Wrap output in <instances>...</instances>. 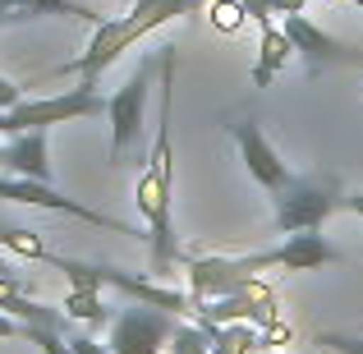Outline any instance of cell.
<instances>
[{
  "label": "cell",
  "instance_id": "cell-1",
  "mask_svg": "<svg viewBox=\"0 0 363 354\" xmlns=\"http://www.w3.org/2000/svg\"><path fill=\"white\" fill-rule=\"evenodd\" d=\"M161 116H157V143L147 152L138 184H133V203H138L143 221H147V248H152V276H166L179 258L175 244V221H170V203H175V148H170V111H175V51L161 55Z\"/></svg>",
  "mask_w": 363,
  "mask_h": 354
},
{
  "label": "cell",
  "instance_id": "cell-2",
  "mask_svg": "<svg viewBox=\"0 0 363 354\" xmlns=\"http://www.w3.org/2000/svg\"><path fill=\"white\" fill-rule=\"evenodd\" d=\"M198 9H203V5H194V0H133L129 14H120V18H101V23L92 28L88 51H83L79 60L60 65V74H79L83 83H97V74H101V70H111V65H116L133 42H143L147 33L166 28L170 18H189V14H198Z\"/></svg>",
  "mask_w": 363,
  "mask_h": 354
},
{
  "label": "cell",
  "instance_id": "cell-3",
  "mask_svg": "<svg viewBox=\"0 0 363 354\" xmlns=\"http://www.w3.org/2000/svg\"><path fill=\"white\" fill-rule=\"evenodd\" d=\"M257 272H272V267H267V248H257V253H235V258L230 253L189 258V294H194L198 304L225 299V294L253 285Z\"/></svg>",
  "mask_w": 363,
  "mask_h": 354
},
{
  "label": "cell",
  "instance_id": "cell-4",
  "mask_svg": "<svg viewBox=\"0 0 363 354\" xmlns=\"http://www.w3.org/2000/svg\"><path fill=\"white\" fill-rule=\"evenodd\" d=\"M345 207V194H340L336 179H294L285 194H276V231L281 235H299V231H322L327 216H336Z\"/></svg>",
  "mask_w": 363,
  "mask_h": 354
},
{
  "label": "cell",
  "instance_id": "cell-5",
  "mask_svg": "<svg viewBox=\"0 0 363 354\" xmlns=\"http://www.w3.org/2000/svg\"><path fill=\"white\" fill-rule=\"evenodd\" d=\"M179 322L184 318H175V313H166V309L129 304V309L111 313L106 350L111 354H166V345H170V336H175Z\"/></svg>",
  "mask_w": 363,
  "mask_h": 354
},
{
  "label": "cell",
  "instance_id": "cell-6",
  "mask_svg": "<svg viewBox=\"0 0 363 354\" xmlns=\"http://www.w3.org/2000/svg\"><path fill=\"white\" fill-rule=\"evenodd\" d=\"M106 101L92 83H79V88L60 92V97H23L14 111H5V133H28V129H51V124L65 120H83V116H101Z\"/></svg>",
  "mask_w": 363,
  "mask_h": 354
},
{
  "label": "cell",
  "instance_id": "cell-7",
  "mask_svg": "<svg viewBox=\"0 0 363 354\" xmlns=\"http://www.w3.org/2000/svg\"><path fill=\"white\" fill-rule=\"evenodd\" d=\"M147 92H152V60H143L138 70L124 79V88L106 101V116H111V161H116V166H120V157L138 143V133H143Z\"/></svg>",
  "mask_w": 363,
  "mask_h": 354
},
{
  "label": "cell",
  "instance_id": "cell-8",
  "mask_svg": "<svg viewBox=\"0 0 363 354\" xmlns=\"http://www.w3.org/2000/svg\"><path fill=\"white\" fill-rule=\"evenodd\" d=\"M230 138H235V148H240V161L248 166V175H253L267 194H285V189L294 184L290 166H285L281 152L267 143V133H262V124H257V120H235L230 124Z\"/></svg>",
  "mask_w": 363,
  "mask_h": 354
},
{
  "label": "cell",
  "instance_id": "cell-9",
  "mask_svg": "<svg viewBox=\"0 0 363 354\" xmlns=\"http://www.w3.org/2000/svg\"><path fill=\"white\" fill-rule=\"evenodd\" d=\"M0 198H5V203H23V207H46V212H60V216H79V221L101 226V231H116V235H133V226H124V221H116V216H106V212H92V207L55 194L51 184H37V179H18V175L0 179Z\"/></svg>",
  "mask_w": 363,
  "mask_h": 354
},
{
  "label": "cell",
  "instance_id": "cell-10",
  "mask_svg": "<svg viewBox=\"0 0 363 354\" xmlns=\"http://www.w3.org/2000/svg\"><path fill=\"white\" fill-rule=\"evenodd\" d=\"M285 37H290L294 55L308 65V74H322V70H336V65H354L359 51H350L345 42H336L331 33H322L313 18L303 14H285Z\"/></svg>",
  "mask_w": 363,
  "mask_h": 354
},
{
  "label": "cell",
  "instance_id": "cell-11",
  "mask_svg": "<svg viewBox=\"0 0 363 354\" xmlns=\"http://www.w3.org/2000/svg\"><path fill=\"white\" fill-rule=\"evenodd\" d=\"M0 166L18 179H37L51 184V152H46V129H28L14 133L9 143H0Z\"/></svg>",
  "mask_w": 363,
  "mask_h": 354
},
{
  "label": "cell",
  "instance_id": "cell-12",
  "mask_svg": "<svg viewBox=\"0 0 363 354\" xmlns=\"http://www.w3.org/2000/svg\"><path fill=\"white\" fill-rule=\"evenodd\" d=\"M327 262H336V248L313 231H299V235L285 239V244L267 248V267H285V272H318Z\"/></svg>",
  "mask_w": 363,
  "mask_h": 354
},
{
  "label": "cell",
  "instance_id": "cell-13",
  "mask_svg": "<svg viewBox=\"0 0 363 354\" xmlns=\"http://www.w3.org/2000/svg\"><path fill=\"white\" fill-rule=\"evenodd\" d=\"M294 55L285 28L262 23V42H257V65H253V88H272V79L285 70V60Z\"/></svg>",
  "mask_w": 363,
  "mask_h": 354
},
{
  "label": "cell",
  "instance_id": "cell-14",
  "mask_svg": "<svg viewBox=\"0 0 363 354\" xmlns=\"http://www.w3.org/2000/svg\"><path fill=\"white\" fill-rule=\"evenodd\" d=\"M18 18H74V23H88V28L101 23V14L83 0H18L5 23H18Z\"/></svg>",
  "mask_w": 363,
  "mask_h": 354
},
{
  "label": "cell",
  "instance_id": "cell-15",
  "mask_svg": "<svg viewBox=\"0 0 363 354\" xmlns=\"http://www.w3.org/2000/svg\"><path fill=\"white\" fill-rule=\"evenodd\" d=\"M212 336V354H262L267 341H262V327L253 322H221V327H207Z\"/></svg>",
  "mask_w": 363,
  "mask_h": 354
},
{
  "label": "cell",
  "instance_id": "cell-16",
  "mask_svg": "<svg viewBox=\"0 0 363 354\" xmlns=\"http://www.w3.org/2000/svg\"><path fill=\"white\" fill-rule=\"evenodd\" d=\"M60 309H65L69 322H83V327H101V322H111V309H106V299H101V290H69Z\"/></svg>",
  "mask_w": 363,
  "mask_h": 354
},
{
  "label": "cell",
  "instance_id": "cell-17",
  "mask_svg": "<svg viewBox=\"0 0 363 354\" xmlns=\"http://www.w3.org/2000/svg\"><path fill=\"white\" fill-rule=\"evenodd\" d=\"M0 248H9V253H18V258H33V262H46V258H51V248H46L42 235L28 231V226H9V221H0Z\"/></svg>",
  "mask_w": 363,
  "mask_h": 354
},
{
  "label": "cell",
  "instance_id": "cell-18",
  "mask_svg": "<svg viewBox=\"0 0 363 354\" xmlns=\"http://www.w3.org/2000/svg\"><path fill=\"white\" fill-rule=\"evenodd\" d=\"M166 354H212V336H207V327H198V322H179Z\"/></svg>",
  "mask_w": 363,
  "mask_h": 354
},
{
  "label": "cell",
  "instance_id": "cell-19",
  "mask_svg": "<svg viewBox=\"0 0 363 354\" xmlns=\"http://www.w3.org/2000/svg\"><path fill=\"white\" fill-rule=\"evenodd\" d=\"M23 341H33V345L42 350V354H74V350H69V341H65L55 327H28V322H23Z\"/></svg>",
  "mask_w": 363,
  "mask_h": 354
},
{
  "label": "cell",
  "instance_id": "cell-20",
  "mask_svg": "<svg viewBox=\"0 0 363 354\" xmlns=\"http://www.w3.org/2000/svg\"><path fill=\"white\" fill-rule=\"evenodd\" d=\"M207 9H212V23L221 28V33H235V28H240L244 18H248L240 0H212V5H207Z\"/></svg>",
  "mask_w": 363,
  "mask_h": 354
},
{
  "label": "cell",
  "instance_id": "cell-21",
  "mask_svg": "<svg viewBox=\"0 0 363 354\" xmlns=\"http://www.w3.org/2000/svg\"><path fill=\"white\" fill-rule=\"evenodd\" d=\"M318 345L331 354H363V336H345V331H318Z\"/></svg>",
  "mask_w": 363,
  "mask_h": 354
},
{
  "label": "cell",
  "instance_id": "cell-22",
  "mask_svg": "<svg viewBox=\"0 0 363 354\" xmlns=\"http://www.w3.org/2000/svg\"><path fill=\"white\" fill-rule=\"evenodd\" d=\"M240 5H244V14L253 18L257 28H262V23H272V18H276V14H272V0H240Z\"/></svg>",
  "mask_w": 363,
  "mask_h": 354
},
{
  "label": "cell",
  "instance_id": "cell-23",
  "mask_svg": "<svg viewBox=\"0 0 363 354\" xmlns=\"http://www.w3.org/2000/svg\"><path fill=\"white\" fill-rule=\"evenodd\" d=\"M18 101H23V88H18L14 79H5V74H0V111H14Z\"/></svg>",
  "mask_w": 363,
  "mask_h": 354
},
{
  "label": "cell",
  "instance_id": "cell-24",
  "mask_svg": "<svg viewBox=\"0 0 363 354\" xmlns=\"http://www.w3.org/2000/svg\"><path fill=\"white\" fill-rule=\"evenodd\" d=\"M0 285H14V290H28V281H23V272H18L14 262H9L5 253H0Z\"/></svg>",
  "mask_w": 363,
  "mask_h": 354
},
{
  "label": "cell",
  "instance_id": "cell-25",
  "mask_svg": "<svg viewBox=\"0 0 363 354\" xmlns=\"http://www.w3.org/2000/svg\"><path fill=\"white\" fill-rule=\"evenodd\" d=\"M69 350H74V354H111L106 345H101V341L83 336V331H79V336H69Z\"/></svg>",
  "mask_w": 363,
  "mask_h": 354
},
{
  "label": "cell",
  "instance_id": "cell-26",
  "mask_svg": "<svg viewBox=\"0 0 363 354\" xmlns=\"http://www.w3.org/2000/svg\"><path fill=\"white\" fill-rule=\"evenodd\" d=\"M308 0H272V14H303Z\"/></svg>",
  "mask_w": 363,
  "mask_h": 354
},
{
  "label": "cell",
  "instance_id": "cell-27",
  "mask_svg": "<svg viewBox=\"0 0 363 354\" xmlns=\"http://www.w3.org/2000/svg\"><path fill=\"white\" fill-rule=\"evenodd\" d=\"M5 336H23V322L9 318V313H0V341H5Z\"/></svg>",
  "mask_w": 363,
  "mask_h": 354
},
{
  "label": "cell",
  "instance_id": "cell-28",
  "mask_svg": "<svg viewBox=\"0 0 363 354\" xmlns=\"http://www.w3.org/2000/svg\"><path fill=\"white\" fill-rule=\"evenodd\" d=\"M345 212H354L363 221V194H345Z\"/></svg>",
  "mask_w": 363,
  "mask_h": 354
},
{
  "label": "cell",
  "instance_id": "cell-29",
  "mask_svg": "<svg viewBox=\"0 0 363 354\" xmlns=\"http://www.w3.org/2000/svg\"><path fill=\"white\" fill-rule=\"evenodd\" d=\"M14 5H18V0H0V9H5V18L14 14Z\"/></svg>",
  "mask_w": 363,
  "mask_h": 354
},
{
  "label": "cell",
  "instance_id": "cell-30",
  "mask_svg": "<svg viewBox=\"0 0 363 354\" xmlns=\"http://www.w3.org/2000/svg\"><path fill=\"white\" fill-rule=\"evenodd\" d=\"M0 133H5V111H0Z\"/></svg>",
  "mask_w": 363,
  "mask_h": 354
},
{
  "label": "cell",
  "instance_id": "cell-31",
  "mask_svg": "<svg viewBox=\"0 0 363 354\" xmlns=\"http://www.w3.org/2000/svg\"><path fill=\"white\" fill-rule=\"evenodd\" d=\"M194 5H212V0H194Z\"/></svg>",
  "mask_w": 363,
  "mask_h": 354
},
{
  "label": "cell",
  "instance_id": "cell-32",
  "mask_svg": "<svg viewBox=\"0 0 363 354\" xmlns=\"http://www.w3.org/2000/svg\"><path fill=\"white\" fill-rule=\"evenodd\" d=\"M262 354H281V350H262Z\"/></svg>",
  "mask_w": 363,
  "mask_h": 354
},
{
  "label": "cell",
  "instance_id": "cell-33",
  "mask_svg": "<svg viewBox=\"0 0 363 354\" xmlns=\"http://www.w3.org/2000/svg\"><path fill=\"white\" fill-rule=\"evenodd\" d=\"M0 23H5V9H0Z\"/></svg>",
  "mask_w": 363,
  "mask_h": 354
}]
</instances>
